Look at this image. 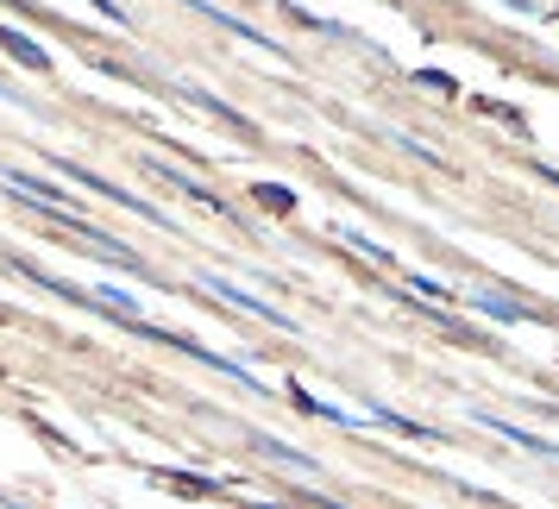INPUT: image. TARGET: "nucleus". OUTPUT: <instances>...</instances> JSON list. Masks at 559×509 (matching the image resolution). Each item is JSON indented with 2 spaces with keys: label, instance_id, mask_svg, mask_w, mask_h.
<instances>
[{
  "label": "nucleus",
  "instance_id": "obj_1",
  "mask_svg": "<svg viewBox=\"0 0 559 509\" xmlns=\"http://www.w3.org/2000/svg\"><path fill=\"white\" fill-rule=\"evenodd\" d=\"M202 289H214V296H221V303H233V308H252L258 321H271V328H289V315H283V308H271V303H258L252 289H233L227 277H202Z\"/></svg>",
  "mask_w": 559,
  "mask_h": 509
},
{
  "label": "nucleus",
  "instance_id": "obj_2",
  "mask_svg": "<svg viewBox=\"0 0 559 509\" xmlns=\"http://www.w3.org/2000/svg\"><path fill=\"white\" fill-rule=\"evenodd\" d=\"M478 422H484V428H497L503 440H522L528 453H547V459H559V440H540V434H528V428H509L503 415H478Z\"/></svg>",
  "mask_w": 559,
  "mask_h": 509
},
{
  "label": "nucleus",
  "instance_id": "obj_3",
  "mask_svg": "<svg viewBox=\"0 0 559 509\" xmlns=\"http://www.w3.org/2000/svg\"><path fill=\"white\" fill-rule=\"evenodd\" d=\"M0 45H7V51L20 57V63H32V70H51V57L38 51V45H32V38H26L20 26H0Z\"/></svg>",
  "mask_w": 559,
  "mask_h": 509
},
{
  "label": "nucleus",
  "instance_id": "obj_4",
  "mask_svg": "<svg viewBox=\"0 0 559 509\" xmlns=\"http://www.w3.org/2000/svg\"><path fill=\"white\" fill-rule=\"evenodd\" d=\"M484 315H497V321H528V308L522 303H509V296H478Z\"/></svg>",
  "mask_w": 559,
  "mask_h": 509
}]
</instances>
